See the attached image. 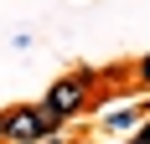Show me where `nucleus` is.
I'll use <instances>...</instances> for the list:
<instances>
[{
    "label": "nucleus",
    "instance_id": "obj_3",
    "mask_svg": "<svg viewBox=\"0 0 150 144\" xmlns=\"http://www.w3.org/2000/svg\"><path fill=\"white\" fill-rule=\"evenodd\" d=\"M129 124H140V108H124V113L109 118V129H129Z\"/></svg>",
    "mask_w": 150,
    "mask_h": 144
},
{
    "label": "nucleus",
    "instance_id": "obj_2",
    "mask_svg": "<svg viewBox=\"0 0 150 144\" xmlns=\"http://www.w3.org/2000/svg\"><path fill=\"white\" fill-rule=\"evenodd\" d=\"M52 129H57V124H52L42 108H11V113H0V139L5 144H36Z\"/></svg>",
    "mask_w": 150,
    "mask_h": 144
},
{
    "label": "nucleus",
    "instance_id": "obj_6",
    "mask_svg": "<svg viewBox=\"0 0 150 144\" xmlns=\"http://www.w3.org/2000/svg\"><path fill=\"white\" fill-rule=\"evenodd\" d=\"M129 144H150V139H145V134H140V139H129Z\"/></svg>",
    "mask_w": 150,
    "mask_h": 144
},
{
    "label": "nucleus",
    "instance_id": "obj_5",
    "mask_svg": "<svg viewBox=\"0 0 150 144\" xmlns=\"http://www.w3.org/2000/svg\"><path fill=\"white\" fill-rule=\"evenodd\" d=\"M140 82H145V87H150V57H145V62H140Z\"/></svg>",
    "mask_w": 150,
    "mask_h": 144
},
{
    "label": "nucleus",
    "instance_id": "obj_4",
    "mask_svg": "<svg viewBox=\"0 0 150 144\" xmlns=\"http://www.w3.org/2000/svg\"><path fill=\"white\" fill-rule=\"evenodd\" d=\"M36 144H67V139H62V129H52L47 139H36Z\"/></svg>",
    "mask_w": 150,
    "mask_h": 144
},
{
    "label": "nucleus",
    "instance_id": "obj_1",
    "mask_svg": "<svg viewBox=\"0 0 150 144\" xmlns=\"http://www.w3.org/2000/svg\"><path fill=\"white\" fill-rule=\"evenodd\" d=\"M88 87H93V72H73V77L52 82V87H47V98H42V113L62 129V118H73L78 108L88 103Z\"/></svg>",
    "mask_w": 150,
    "mask_h": 144
}]
</instances>
